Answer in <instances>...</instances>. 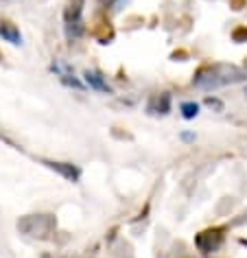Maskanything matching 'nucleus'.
I'll return each mask as SVG.
<instances>
[{"mask_svg": "<svg viewBox=\"0 0 247 258\" xmlns=\"http://www.w3.org/2000/svg\"><path fill=\"white\" fill-rule=\"evenodd\" d=\"M64 31L68 42H77L83 35V0H73L64 11Z\"/></svg>", "mask_w": 247, "mask_h": 258, "instance_id": "f257e3e1", "label": "nucleus"}, {"mask_svg": "<svg viewBox=\"0 0 247 258\" xmlns=\"http://www.w3.org/2000/svg\"><path fill=\"white\" fill-rule=\"evenodd\" d=\"M83 81H86V86H90L92 90H99V92H112V88H109V83L103 79V75L94 73V70H86L83 73Z\"/></svg>", "mask_w": 247, "mask_h": 258, "instance_id": "f03ea898", "label": "nucleus"}, {"mask_svg": "<svg viewBox=\"0 0 247 258\" xmlns=\"http://www.w3.org/2000/svg\"><path fill=\"white\" fill-rule=\"evenodd\" d=\"M50 169H55L57 173H61L66 179H70V182H77L79 179V175H81V171L77 169V166H73V164H68V162H46Z\"/></svg>", "mask_w": 247, "mask_h": 258, "instance_id": "7ed1b4c3", "label": "nucleus"}, {"mask_svg": "<svg viewBox=\"0 0 247 258\" xmlns=\"http://www.w3.org/2000/svg\"><path fill=\"white\" fill-rule=\"evenodd\" d=\"M0 37H5V40H7L9 44H14V46L22 44L20 31H18L14 24H9V22H3V24H0Z\"/></svg>", "mask_w": 247, "mask_h": 258, "instance_id": "20e7f679", "label": "nucleus"}, {"mask_svg": "<svg viewBox=\"0 0 247 258\" xmlns=\"http://www.w3.org/2000/svg\"><path fill=\"white\" fill-rule=\"evenodd\" d=\"M53 70H55V73L61 77V81H66V83H68V86H75V88H83V83H81L79 79H77V77H75V73L70 75L66 66H59V63H53Z\"/></svg>", "mask_w": 247, "mask_h": 258, "instance_id": "39448f33", "label": "nucleus"}, {"mask_svg": "<svg viewBox=\"0 0 247 258\" xmlns=\"http://www.w3.org/2000/svg\"><path fill=\"white\" fill-rule=\"evenodd\" d=\"M179 112H181V116H184L186 120H193V118H197L199 116V105L197 103H193V101H186V103H181L179 105Z\"/></svg>", "mask_w": 247, "mask_h": 258, "instance_id": "423d86ee", "label": "nucleus"}, {"mask_svg": "<svg viewBox=\"0 0 247 258\" xmlns=\"http://www.w3.org/2000/svg\"><path fill=\"white\" fill-rule=\"evenodd\" d=\"M206 105H208V107H217L219 112H221V109H223V103H221L219 99H210V96H208V99H206Z\"/></svg>", "mask_w": 247, "mask_h": 258, "instance_id": "0eeeda50", "label": "nucleus"}, {"mask_svg": "<svg viewBox=\"0 0 247 258\" xmlns=\"http://www.w3.org/2000/svg\"><path fill=\"white\" fill-rule=\"evenodd\" d=\"M127 3H129V0H112V9H114V11H118L120 7H125Z\"/></svg>", "mask_w": 247, "mask_h": 258, "instance_id": "6e6552de", "label": "nucleus"}]
</instances>
